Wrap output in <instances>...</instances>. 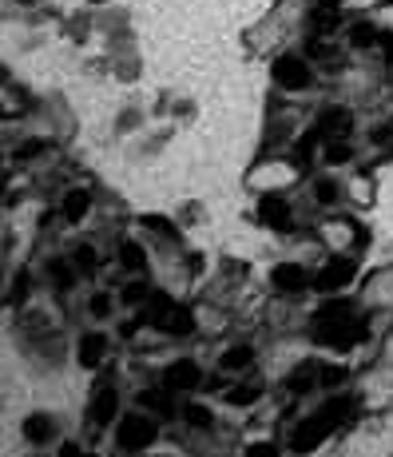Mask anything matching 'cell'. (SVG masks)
Wrapping results in <instances>:
<instances>
[{
	"mask_svg": "<svg viewBox=\"0 0 393 457\" xmlns=\"http://www.w3.org/2000/svg\"><path fill=\"white\" fill-rule=\"evenodd\" d=\"M349 283H354V263H349L346 254H338V259H330L326 267L318 270L310 286H318V290H330V295H334V290H346Z\"/></svg>",
	"mask_w": 393,
	"mask_h": 457,
	"instance_id": "obj_5",
	"label": "cell"
},
{
	"mask_svg": "<svg viewBox=\"0 0 393 457\" xmlns=\"http://www.w3.org/2000/svg\"><path fill=\"white\" fill-rule=\"evenodd\" d=\"M143 223H147L151 231H163V235H167V239H175V227H171V223H167V219H159V215H147V219H143Z\"/></svg>",
	"mask_w": 393,
	"mask_h": 457,
	"instance_id": "obj_21",
	"label": "cell"
},
{
	"mask_svg": "<svg viewBox=\"0 0 393 457\" xmlns=\"http://www.w3.org/2000/svg\"><path fill=\"white\" fill-rule=\"evenodd\" d=\"M104 354H108V338H104V330H88L84 338H79V346H76V362L79 366L95 370V366L104 362Z\"/></svg>",
	"mask_w": 393,
	"mask_h": 457,
	"instance_id": "obj_6",
	"label": "cell"
},
{
	"mask_svg": "<svg viewBox=\"0 0 393 457\" xmlns=\"http://www.w3.org/2000/svg\"><path fill=\"white\" fill-rule=\"evenodd\" d=\"M318 378H322V370H318V362H306V366H298V370L290 374V394H306L310 386H318Z\"/></svg>",
	"mask_w": 393,
	"mask_h": 457,
	"instance_id": "obj_13",
	"label": "cell"
},
{
	"mask_svg": "<svg viewBox=\"0 0 393 457\" xmlns=\"http://www.w3.org/2000/svg\"><path fill=\"white\" fill-rule=\"evenodd\" d=\"M115 418H119V394H115L111 386L95 390L92 402H88V426L108 429V426H115Z\"/></svg>",
	"mask_w": 393,
	"mask_h": 457,
	"instance_id": "obj_4",
	"label": "cell"
},
{
	"mask_svg": "<svg viewBox=\"0 0 393 457\" xmlns=\"http://www.w3.org/2000/svg\"><path fill=\"white\" fill-rule=\"evenodd\" d=\"M143 295H147V286H143V283L124 286V302H143Z\"/></svg>",
	"mask_w": 393,
	"mask_h": 457,
	"instance_id": "obj_22",
	"label": "cell"
},
{
	"mask_svg": "<svg viewBox=\"0 0 393 457\" xmlns=\"http://www.w3.org/2000/svg\"><path fill=\"white\" fill-rule=\"evenodd\" d=\"M254 362V350L251 346H231L227 354H222V370H247V366Z\"/></svg>",
	"mask_w": 393,
	"mask_h": 457,
	"instance_id": "obj_15",
	"label": "cell"
},
{
	"mask_svg": "<svg viewBox=\"0 0 393 457\" xmlns=\"http://www.w3.org/2000/svg\"><path fill=\"white\" fill-rule=\"evenodd\" d=\"M274 84L286 88V92H306L314 84V72H310V64L302 60V56H282V60L274 64Z\"/></svg>",
	"mask_w": 393,
	"mask_h": 457,
	"instance_id": "obj_2",
	"label": "cell"
},
{
	"mask_svg": "<svg viewBox=\"0 0 393 457\" xmlns=\"http://www.w3.org/2000/svg\"><path fill=\"white\" fill-rule=\"evenodd\" d=\"M155 438H159V422L147 418V413H127L119 422V429H115L119 449H147V445H155Z\"/></svg>",
	"mask_w": 393,
	"mask_h": 457,
	"instance_id": "obj_1",
	"label": "cell"
},
{
	"mask_svg": "<svg viewBox=\"0 0 393 457\" xmlns=\"http://www.w3.org/2000/svg\"><path fill=\"white\" fill-rule=\"evenodd\" d=\"M76 263H79V270H95V263H99V254H95L92 247H79V251H76Z\"/></svg>",
	"mask_w": 393,
	"mask_h": 457,
	"instance_id": "obj_20",
	"label": "cell"
},
{
	"mask_svg": "<svg viewBox=\"0 0 393 457\" xmlns=\"http://www.w3.org/2000/svg\"><path fill=\"white\" fill-rule=\"evenodd\" d=\"M314 4H318V12H338L342 0H314Z\"/></svg>",
	"mask_w": 393,
	"mask_h": 457,
	"instance_id": "obj_24",
	"label": "cell"
},
{
	"mask_svg": "<svg viewBox=\"0 0 393 457\" xmlns=\"http://www.w3.org/2000/svg\"><path fill=\"white\" fill-rule=\"evenodd\" d=\"M326 156H330V163H342V159H349V147H346V143H330V151H326Z\"/></svg>",
	"mask_w": 393,
	"mask_h": 457,
	"instance_id": "obj_23",
	"label": "cell"
},
{
	"mask_svg": "<svg viewBox=\"0 0 393 457\" xmlns=\"http://www.w3.org/2000/svg\"><path fill=\"white\" fill-rule=\"evenodd\" d=\"M88 211H92V195H88V191H68V195H64L60 215H64L68 223H79L84 215H88Z\"/></svg>",
	"mask_w": 393,
	"mask_h": 457,
	"instance_id": "obj_12",
	"label": "cell"
},
{
	"mask_svg": "<svg viewBox=\"0 0 393 457\" xmlns=\"http://www.w3.org/2000/svg\"><path fill=\"white\" fill-rule=\"evenodd\" d=\"M270 283L278 286V290H306V286L314 283L310 274H306V267H298V263H282V267H274V274H270Z\"/></svg>",
	"mask_w": 393,
	"mask_h": 457,
	"instance_id": "obj_7",
	"label": "cell"
},
{
	"mask_svg": "<svg viewBox=\"0 0 393 457\" xmlns=\"http://www.w3.org/2000/svg\"><path fill=\"white\" fill-rule=\"evenodd\" d=\"M167 394H171L167 386H163L159 394H155V390H143V406H147V410H155L159 418H171V413H175V406L167 402Z\"/></svg>",
	"mask_w": 393,
	"mask_h": 457,
	"instance_id": "obj_17",
	"label": "cell"
},
{
	"mask_svg": "<svg viewBox=\"0 0 393 457\" xmlns=\"http://www.w3.org/2000/svg\"><path fill=\"white\" fill-rule=\"evenodd\" d=\"M163 386L171 390V394H195L199 386H203V370L199 362H187V358H179L163 370Z\"/></svg>",
	"mask_w": 393,
	"mask_h": 457,
	"instance_id": "obj_3",
	"label": "cell"
},
{
	"mask_svg": "<svg viewBox=\"0 0 393 457\" xmlns=\"http://www.w3.org/2000/svg\"><path fill=\"white\" fill-rule=\"evenodd\" d=\"M338 195H342V187H338L334 179H318V183H314V199L322 207H334V203H338Z\"/></svg>",
	"mask_w": 393,
	"mask_h": 457,
	"instance_id": "obj_19",
	"label": "cell"
},
{
	"mask_svg": "<svg viewBox=\"0 0 393 457\" xmlns=\"http://www.w3.org/2000/svg\"><path fill=\"white\" fill-rule=\"evenodd\" d=\"M179 413H183V422L195 426V429H211V426H215V413L207 410V406H199V402H187Z\"/></svg>",
	"mask_w": 393,
	"mask_h": 457,
	"instance_id": "obj_14",
	"label": "cell"
},
{
	"mask_svg": "<svg viewBox=\"0 0 393 457\" xmlns=\"http://www.w3.org/2000/svg\"><path fill=\"white\" fill-rule=\"evenodd\" d=\"M349 124H354V115L346 108H330L322 120H318V131H322V140H338V136H346Z\"/></svg>",
	"mask_w": 393,
	"mask_h": 457,
	"instance_id": "obj_9",
	"label": "cell"
},
{
	"mask_svg": "<svg viewBox=\"0 0 393 457\" xmlns=\"http://www.w3.org/2000/svg\"><path fill=\"white\" fill-rule=\"evenodd\" d=\"M119 263H124V270H135V274H140V270L147 267V254H143L140 243H124V247H119Z\"/></svg>",
	"mask_w": 393,
	"mask_h": 457,
	"instance_id": "obj_16",
	"label": "cell"
},
{
	"mask_svg": "<svg viewBox=\"0 0 393 457\" xmlns=\"http://www.w3.org/2000/svg\"><path fill=\"white\" fill-rule=\"evenodd\" d=\"M378 36H381V28L374 24V20H354L349 32H346V44L349 48H374L378 44Z\"/></svg>",
	"mask_w": 393,
	"mask_h": 457,
	"instance_id": "obj_11",
	"label": "cell"
},
{
	"mask_svg": "<svg viewBox=\"0 0 393 457\" xmlns=\"http://www.w3.org/2000/svg\"><path fill=\"white\" fill-rule=\"evenodd\" d=\"M24 438H28L32 445H48L52 438H56V422H52V413H32V418H24Z\"/></svg>",
	"mask_w": 393,
	"mask_h": 457,
	"instance_id": "obj_8",
	"label": "cell"
},
{
	"mask_svg": "<svg viewBox=\"0 0 393 457\" xmlns=\"http://www.w3.org/2000/svg\"><path fill=\"white\" fill-rule=\"evenodd\" d=\"M258 219L267 223V227H274V231H282V227H290V203H282V199H262V203H258Z\"/></svg>",
	"mask_w": 393,
	"mask_h": 457,
	"instance_id": "obj_10",
	"label": "cell"
},
{
	"mask_svg": "<svg viewBox=\"0 0 393 457\" xmlns=\"http://www.w3.org/2000/svg\"><path fill=\"white\" fill-rule=\"evenodd\" d=\"M258 394H262V386H258V382H254V386H235V390L227 394V402H231V406H254Z\"/></svg>",
	"mask_w": 393,
	"mask_h": 457,
	"instance_id": "obj_18",
	"label": "cell"
}]
</instances>
